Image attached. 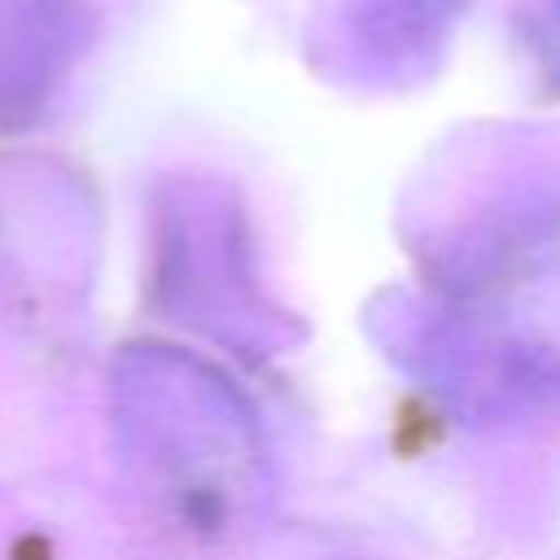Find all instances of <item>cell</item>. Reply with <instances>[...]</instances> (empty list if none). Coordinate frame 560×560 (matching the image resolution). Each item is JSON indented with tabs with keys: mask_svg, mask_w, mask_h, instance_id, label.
<instances>
[{
	"mask_svg": "<svg viewBox=\"0 0 560 560\" xmlns=\"http://www.w3.org/2000/svg\"><path fill=\"white\" fill-rule=\"evenodd\" d=\"M556 9H560V0H556Z\"/></svg>",
	"mask_w": 560,
	"mask_h": 560,
	"instance_id": "6da1fadb",
	"label": "cell"
}]
</instances>
